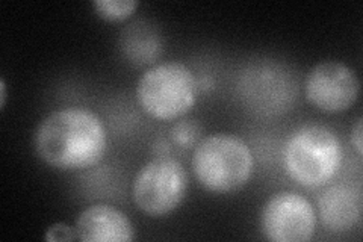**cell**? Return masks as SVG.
<instances>
[{"mask_svg":"<svg viewBox=\"0 0 363 242\" xmlns=\"http://www.w3.org/2000/svg\"><path fill=\"white\" fill-rule=\"evenodd\" d=\"M33 147L44 164L58 170H84L104 159L108 148L105 124L82 106L53 111L33 133Z\"/></svg>","mask_w":363,"mask_h":242,"instance_id":"6da1fadb","label":"cell"},{"mask_svg":"<svg viewBox=\"0 0 363 242\" xmlns=\"http://www.w3.org/2000/svg\"><path fill=\"white\" fill-rule=\"evenodd\" d=\"M255 168L252 150L240 136L215 133L201 140L192 156L200 185L211 192H235L247 185Z\"/></svg>","mask_w":363,"mask_h":242,"instance_id":"7a4b0ae2","label":"cell"},{"mask_svg":"<svg viewBox=\"0 0 363 242\" xmlns=\"http://www.w3.org/2000/svg\"><path fill=\"white\" fill-rule=\"evenodd\" d=\"M283 163L288 176L306 188L330 182L342 164V145L333 131L318 124L295 131L285 145Z\"/></svg>","mask_w":363,"mask_h":242,"instance_id":"3957f363","label":"cell"},{"mask_svg":"<svg viewBox=\"0 0 363 242\" xmlns=\"http://www.w3.org/2000/svg\"><path fill=\"white\" fill-rule=\"evenodd\" d=\"M199 80L189 67L177 61L161 62L145 70L136 85L140 106L156 120H176L197 100Z\"/></svg>","mask_w":363,"mask_h":242,"instance_id":"277c9868","label":"cell"},{"mask_svg":"<svg viewBox=\"0 0 363 242\" xmlns=\"http://www.w3.org/2000/svg\"><path fill=\"white\" fill-rule=\"evenodd\" d=\"M188 185V172L177 159L157 156L138 171L132 185V197L145 215L164 216L185 200Z\"/></svg>","mask_w":363,"mask_h":242,"instance_id":"5b68a950","label":"cell"},{"mask_svg":"<svg viewBox=\"0 0 363 242\" xmlns=\"http://www.w3.org/2000/svg\"><path fill=\"white\" fill-rule=\"evenodd\" d=\"M315 227L313 206L297 192L274 194L260 212V230L274 242H306L313 236Z\"/></svg>","mask_w":363,"mask_h":242,"instance_id":"8992f818","label":"cell"},{"mask_svg":"<svg viewBox=\"0 0 363 242\" xmlns=\"http://www.w3.org/2000/svg\"><path fill=\"white\" fill-rule=\"evenodd\" d=\"M360 93L359 77L353 68L340 61H323L309 72L304 94L316 109L339 114L354 105Z\"/></svg>","mask_w":363,"mask_h":242,"instance_id":"52a82bcc","label":"cell"},{"mask_svg":"<svg viewBox=\"0 0 363 242\" xmlns=\"http://www.w3.org/2000/svg\"><path fill=\"white\" fill-rule=\"evenodd\" d=\"M76 238L82 242H129L135 229L128 215L109 204H93L79 214Z\"/></svg>","mask_w":363,"mask_h":242,"instance_id":"ba28073f","label":"cell"},{"mask_svg":"<svg viewBox=\"0 0 363 242\" xmlns=\"http://www.w3.org/2000/svg\"><path fill=\"white\" fill-rule=\"evenodd\" d=\"M318 211L327 230L335 233L347 232L360 221L362 195L351 187H330L320 195Z\"/></svg>","mask_w":363,"mask_h":242,"instance_id":"9c48e42d","label":"cell"},{"mask_svg":"<svg viewBox=\"0 0 363 242\" xmlns=\"http://www.w3.org/2000/svg\"><path fill=\"white\" fill-rule=\"evenodd\" d=\"M121 50L138 65L153 64L162 52L161 37L145 21H138L124 29L120 38Z\"/></svg>","mask_w":363,"mask_h":242,"instance_id":"30bf717a","label":"cell"},{"mask_svg":"<svg viewBox=\"0 0 363 242\" xmlns=\"http://www.w3.org/2000/svg\"><path fill=\"white\" fill-rule=\"evenodd\" d=\"M96 14L106 21H123L140 6L138 0H94Z\"/></svg>","mask_w":363,"mask_h":242,"instance_id":"8fae6325","label":"cell"},{"mask_svg":"<svg viewBox=\"0 0 363 242\" xmlns=\"http://www.w3.org/2000/svg\"><path fill=\"white\" fill-rule=\"evenodd\" d=\"M172 140L176 145L189 148L194 145L200 136V126L197 121L192 120H182L174 124V128L172 129Z\"/></svg>","mask_w":363,"mask_h":242,"instance_id":"7c38bea8","label":"cell"},{"mask_svg":"<svg viewBox=\"0 0 363 242\" xmlns=\"http://www.w3.org/2000/svg\"><path fill=\"white\" fill-rule=\"evenodd\" d=\"M44 239L50 242H58V241H73L77 238H76L74 229H72L70 226H67L64 223H58L48 229V232L44 235Z\"/></svg>","mask_w":363,"mask_h":242,"instance_id":"4fadbf2b","label":"cell"},{"mask_svg":"<svg viewBox=\"0 0 363 242\" xmlns=\"http://www.w3.org/2000/svg\"><path fill=\"white\" fill-rule=\"evenodd\" d=\"M351 144H353L359 158L363 155V119L359 117L351 129Z\"/></svg>","mask_w":363,"mask_h":242,"instance_id":"5bb4252c","label":"cell"},{"mask_svg":"<svg viewBox=\"0 0 363 242\" xmlns=\"http://www.w3.org/2000/svg\"><path fill=\"white\" fill-rule=\"evenodd\" d=\"M6 103V84L5 80H0V108H5Z\"/></svg>","mask_w":363,"mask_h":242,"instance_id":"9a60e30c","label":"cell"}]
</instances>
